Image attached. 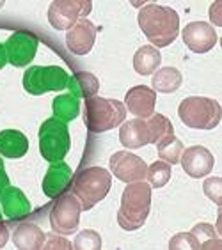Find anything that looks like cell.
I'll list each match as a JSON object with an SVG mask.
<instances>
[{
    "label": "cell",
    "instance_id": "6da1fadb",
    "mask_svg": "<svg viewBox=\"0 0 222 250\" xmlns=\"http://www.w3.org/2000/svg\"><path fill=\"white\" fill-rule=\"evenodd\" d=\"M139 27L151 41V46L164 48L178 38L179 15L165 5L148 4L139 11Z\"/></svg>",
    "mask_w": 222,
    "mask_h": 250
},
{
    "label": "cell",
    "instance_id": "7a4b0ae2",
    "mask_svg": "<svg viewBox=\"0 0 222 250\" xmlns=\"http://www.w3.org/2000/svg\"><path fill=\"white\" fill-rule=\"evenodd\" d=\"M173 123L162 114H153L148 119H132L119 128V142L128 149H137L148 144H158L160 140L173 135Z\"/></svg>",
    "mask_w": 222,
    "mask_h": 250
},
{
    "label": "cell",
    "instance_id": "3957f363",
    "mask_svg": "<svg viewBox=\"0 0 222 250\" xmlns=\"http://www.w3.org/2000/svg\"><path fill=\"white\" fill-rule=\"evenodd\" d=\"M151 209L150 183H128L123 192L121 206L117 211V224L125 231H137L144 226Z\"/></svg>",
    "mask_w": 222,
    "mask_h": 250
},
{
    "label": "cell",
    "instance_id": "277c9868",
    "mask_svg": "<svg viewBox=\"0 0 222 250\" xmlns=\"http://www.w3.org/2000/svg\"><path fill=\"white\" fill-rule=\"evenodd\" d=\"M126 106L117 100H107V98H87L84 100V125L92 133H103V131L114 130L121 126L126 119Z\"/></svg>",
    "mask_w": 222,
    "mask_h": 250
},
{
    "label": "cell",
    "instance_id": "5b68a950",
    "mask_svg": "<svg viewBox=\"0 0 222 250\" xmlns=\"http://www.w3.org/2000/svg\"><path fill=\"white\" fill-rule=\"evenodd\" d=\"M112 187V174L103 167H86L73 181V195L80 201L82 209L87 211L102 202Z\"/></svg>",
    "mask_w": 222,
    "mask_h": 250
},
{
    "label": "cell",
    "instance_id": "8992f818",
    "mask_svg": "<svg viewBox=\"0 0 222 250\" xmlns=\"http://www.w3.org/2000/svg\"><path fill=\"white\" fill-rule=\"evenodd\" d=\"M178 116L183 125L194 130H213L219 126L222 108L217 100L204 96L185 98L178 106Z\"/></svg>",
    "mask_w": 222,
    "mask_h": 250
},
{
    "label": "cell",
    "instance_id": "52a82bcc",
    "mask_svg": "<svg viewBox=\"0 0 222 250\" xmlns=\"http://www.w3.org/2000/svg\"><path fill=\"white\" fill-rule=\"evenodd\" d=\"M71 147L68 125L57 117H50L39 126V151L50 164L61 162Z\"/></svg>",
    "mask_w": 222,
    "mask_h": 250
},
{
    "label": "cell",
    "instance_id": "ba28073f",
    "mask_svg": "<svg viewBox=\"0 0 222 250\" xmlns=\"http://www.w3.org/2000/svg\"><path fill=\"white\" fill-rule=\"evenodd\" d=\"M69 83V75L61 66H32L23 75V89L32 96L50 91H63Z\"/></svg>",
    "mask_w": 222,
    "mask_h": 250
},
{
    "label": "cell",
    "instance_id": "9c48e42d",
    "mask_svg": "<svg viewBox=\"0 0 222 250\" xmlns=\"http://www.w3.org/2000/svg\"><path fill=\"white\" fill-rule=\"evenodd\" d=\"M82 211V204L73 193H61L50 211V226L57 234H73L78 229Z\"/></svg>",
    "mask_w": 222,
    "mask_h": 250
},
{
    "label": "cell",
    "instance_id": "30bf717a",
    "mask_svg": "<svg viewBox=\"0 0 222 250\" xmlns=\"http://www.w3.org/2000/svg\"><path fill=\"white\" fill-rule=\"evenodd\" d=\"M91 9V0H55L48 7V21L55 30H69Z\"/></svg>",
    "mask_w": 222,
    "mask_h": 250
},
{
    "label": "cell",
    "instance_id": "8fae6325",
    "mask_svg": "<svg viewBox=\"0 0 222 250\" xmlns=\"http://www.w3.org/2000/svg\"><path fill=\"white\" fill-rule=\"evenodd\" d=\"M39 46V39L32 32L27 30H16L9 36L4 43L7 62L16 67H23L34 59Z\"/></svg>",
    "mask_w": 222,
    "mask_h": 250
},
{
    "label": "cell",
    "instance_id": "7c38bea8",
    "mask_svg": "<svg viewBox=\"0 0 222 250\" xmlns=\"http://www.w3.org/2000/svg\"><path fill=\"white\" fill-rule=\"evenodd\" d=\"M111 172L121 179L123 183H137V181H144L146 172H148V165L142 158L137 154L128 153V151H117L111 156Z\"/></svg>",
    "mask_w": 222,
    "mask_h": 250
},
{
    "label": "cell",
    "instance_id": "4fadbf2b",
    "mask_svg": "<svg viewBox=\"0 0 222 250\" xmlns=\"http://www.w3.org/2000/svg\"><path fill=\"white\" fill-rule=\"evenodd\" d=\"M181 167H183L185 172L194 179H201L206 178L208 174L213 170V165H215V158L210 149H206L204 146H192L188 149H183L181 154Z\"/></svg>",
    "mask_w": 222,
    "mask_h": 250
},
{
    "label": "cell",
    "instance_id": "5bb4252c",
    "mask_svg": "<svg viewBox=\"0 0 222 250\" xmlns=\"http://www.w3.org/2000/svg\"><path fill=\"white\" fill-rule=\"evenodd\" d=\"M181 36L194 53H206L217 44V32L206 21H190L181 30Z\"/></svg>",
    "mask_w": 222,
    "mask_h": 250
},
{
    "label": "cell",
    "instance_id": "9a60e30c",
    "mask_svg": "<svg viewBox=\"0 0 222 250\" xmlns=\"http://www.w3.org/2000/svg\"><path fill=\"white\" fill-rule=\"evenodd\" d=\"M96 41V27L92 21L82 18L73 25L66 34V46L75 55H87Z\"/></svg>",
    "mask_w": 222,
    "mask_h": 250
},
{
    "label": "cell",
    "instance_id": "2e32d148",
    "mask_svg": "<svg viewBox=\"0 0 222 250\" xmlns=\"http://www.w3.org/2000/svg\"><path fill=\"white\" fill-rule=\"evenodd\" d=\"M156 92L148 85H135L126 92L125 106L126 112H132L139 119H148L155 114Z\"/></svg>",
    "mask_w": 222,
    "mask_h": 250
},
{
    "label": "cell",
    "instance_id": "e0dca14e",
    "mask_svg": "<svg viewBox=\"0 0 222 250\" xmlns=\"http://www.w3.org/2000/svg\"><path fill=\"white\" fill-rule=\"evenodd\" d=\"M71 178H73V172L68 164H64L63 160L61 162H53L43 178L44 195L50 199L59 197L61 193L66 192V188L71 183Z\"/></svg>",
    "mask_w": 222,
    "mask_h": 250
},
{
    "label": "cell",
    "instance_id": "ac0fdd59",
    "mask_svg": "<svg viewBox=\"0 0 222 250\" xmlns=\"http://www.w3.org/2000/svg\"><path fill=\"white\" fill-rule=\"evenodd\" d=\"M2 202V213L9 220H18V218L27 217L30 213V202L25 197V193L16 187H7L0 197Z\"/></svg>",
    "mask_w": 222,
    "mask_h": 250
},
{
    "label": "cell",
    "instance_id": "d6986e66",
    "mask_svg": "<svg viewBox=\"0 0 222 250\" xmlns=\"http://www.w3.org/2000/svg\"><path fill=\"white\" fill-rule=\"evenodd\" d=\"M44 240L46 234L34 224H22L13 232V243L20 250H41Z\"/></svg>",
    "mask_w": 222,
    "mask_h": 250
},
{
    "label": "cell",
    "instance_id": "ffe728a7",
    "mask_svg": "<svg viewBox=\"0 0 222 250\" xmlns=\"http://www.w3.org/2000/svg\"><path fill=\"white\" fill-rule=\"evenodd\" d=\"M29 151V139L18 130L0 131V154L5 158H22Z\"/></svg>",
    "mask_w": 222,
    "mask_h": 250
},
{
    "label": "cell",
    "instance_id": "44dd1931",
    "mask_svg": "<svg viewBox=\"0 0 222 250\" xmlns=\"http://www.w3.org/2000/svg\"><path fill=\"white\" fill-rule=\"evenodd\" d=\"M68 89L73 96H77L78 100L80 98L87 100V98H92L98 94V91H100V80L92 73L78 71L69 77Z\"/></svg>",
    "mask_w": 222,
    "mask_h": 250
},
{
    "label": "cell",
    "instance_id": "7402d4cb",
    "mask_svg": "<svg viewBox=\"0 0 222 250\" xmlns=\"http://www.w3.org/2000/svg\"><path fill=\"white\" fill-rule=\"evenodd\" d=\"M160 62H162V55H160L158 48H155L151 44L140 46L133 55V69L142 77L153 75L160 67Z\"/></svg>",
    "mask_w": 222,
    "mask_h": 250
},
{
    "label": "cell",
    "instance_id": "603a6c76",
    "mask_svg": "<svg viewBox=\"0 0 222 250\" xmlns=\"http://www.w3.org/2000/svg\"><path fill=\"white\" fill-rule=\"evenodd\" d=\"M183 77L181 71L176 67H162L153 73V91L155 92H164V94H171L176 92L181 87Z\"/></svg>",
    "mask_w": 222,
    "mask_h": 250
},
{
    "label": "cell",
    "instance_id": "cb8c5ba5",
    "mask_svg": "<svg viewBox=\"0 0 222 250\" xmlns=\"http://www.w3.org/2000/svg\"><path fill=\"white\" fill-rule=\"evenodd\" d=\"M52 108L53 116L57 117V119L69 123V121L77 119L78 114H80V100L77 96H73L71 92H64V94H59L53 100Z\"/></svg>",
    "mask_w": 222,
    "mask_h": 250
},
{
    "label": "cell",
    "instance_id": "d4e9b609",
    "mask_svg": "<svg viewBox=\"0 0 222 250\" xmlns=\"http://www.w3.org/2000/svg\"><path fill=\"white\" fill-rule=\"evenodd\" d=\"M156 146V151H158V156L162 162L169 165L174 164H179V158H181V154H183V142L176 137V135H167L164 139L160 140Z\"/></svg>",
    "mask_w": 222,
    "mask_h": 250
},
{
    "label": "cell",
    "instance_id": "484cf974",
    "mask_svg": "<svg viewBox=\"0 0 222 250\" xmlns=\"http://www.w3.org/2000/svg\"><path fill=\"white\" fill-rule=\"evenodd\" d=\"M171 165L158 160L148 167V172H146V178H148V183L151 188H162L169 183L171 179Z\"/></svg>",
    "mask_w": 222,
    "mask_h": 250
},
{
    "label": "cell",
    "instance_id": "4316f807",
    "mask_svg": "<svg viewBox=\"0 0 222 250\" xmlns=\"http://www.w3.org/2000/svg\"><path fill=\"white\" fill-rule=\"evenodd\" d=\"M190 232L198 238L201 250L221 249V240H219L217 234H215V229H213L212 224H206V222H203V224H198V226L194 227Z\"/></svg>",
    "mask_w": 222,
    "mask_h": 250
},
{
    "label": "cell",
    "instance_id": "83f0119b",
    "mask_svg": "<svg viewBox=\"0 0 222 250\" xmlns=\"http://www.w3.org/2000/svg\"><path fill=\"white\" fill-rule=\"evenodd\" d=\"M73 249L75 250H100L102 249V236L100 232L92 231V229H86L80 231L73 241Z\"/></svg>",
    "mask_w": 222,
    "mask_h": 250
},
{
    "label": "cell",
    "instance_id": "f1b7e54d",
    "mask_svg": "<svg viewBox=\"0 0 222 250\" xmlns=\"http://www.w3.org/2000/svg\"><path fill=\"white\" fill-rule=\"evenodd\" d=\"M171 250H201L198 238L192 232H178L169 241Z\"/></svg>",
    "mask_w": 222,
    "mask_h": 250
},
{
    "label": "cell",
    "instance_id": "f546056e",
    "mask_svg": "<svg viewBox=\"0 0 222 250\" xmlns=\"http://www.w3.org/2000/svg\"><path fill=\"white\" fill-rule=\"evenodd\" d=\"M203 192L212 202L217 206L222 204V179L221 178H206L203 183Z\"/></svg>",
    "mask_w": 222,
    "mask_h": 250
},
{
    "label": "cell",
    "instance_id": "4dcf8cb0",
    "mask_svg": "<svg viewBox=\"0 0 222 250\" xmlns=\"http://www.w3.org/2000/svg\"><path fill=\"white\" fill-rule=\"evenodd\" d=\"M44 250H69L73 249V245L69 243L68 240H64L63 234H48L46 236V240H44V245H43Z\"/></svg>",
    "mask_w": 222,
    "mask_h": 250
},
{
    "label": "cell",
    "instance_id": "1f68e13d",
    "mask_svg": "<svg viewBox=\"0 0 222 250\" xmlns=\"http://www.w3.org/2000/svg\"><path fill=\"white\" fill-rule=\"evenodd\" d=\"M9 187V176L5 172V167H4V162L0 158V197H2V193H4L5 188Z\"/></svg>",
    "mask_w": 222,
    "mask_h": 250
},
{
    "label": "cell",
    "instance_id": "d6a6232c",
    "mask_svg": "<svg viewBox=\"0 0 222 250\" xmlns=\"http://www.w3.org/2000/svg\"><path fill=\"white\" fill-rule=\"evenodd\" d=\"M7 241H9V231H7L4 222L0 220V249H4Z\"/></svg>",
    "mask_w": 222,
    "mask_h": 250
},
{
    "label": "cell",
    "instance_id": "836d02e7",
    "mask_svg": "<svg viewBox=\"0 0 222 250\" xmlns=\"http://www.w3.org/2000/svg\"><path fill=\"white\" fill-rule=\"evenodd\" d=\"M7 64V55H5V50H4V44H0V69Z\"/></svg>",
    "mask_w": 222,
    "mask_h": 250
},
{
    "label": "cell",
    "instance_id": "e575fe53",
    "mask_svg": "<svg viewBox=\"0 0 222 250\" xmlns=\"http://www.w3.org/2000/svg\"><path fill=\"white\" fill-rule=\"evenodd\" d=\"M2 215H4V213H2V209H0V220H2Z\"/></svg>",
    "mask_w": 222,
    "mask_h": 250
}]
</instances>
